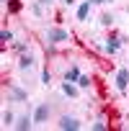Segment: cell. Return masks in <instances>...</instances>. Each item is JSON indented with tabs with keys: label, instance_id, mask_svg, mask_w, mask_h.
Segmentation results:
<instances>
[{
	"label": "cell",
	"instance_id": "6da1fadb",
	"mask_svg": "<svg viewBox=\"0 0 129 131\" xmlns=\"http://www.w3.org/2000/svg\"><path fill=\"white\" fill-rule=\"evenodd\" d=\"M47 39H49L52 44H57V41H67L70 34L64 31V28H49V31H47Z\"/></svg>",
	"mask_w": 129,
	"mask_h": 131
},
{
	"label": "cell",
	"instance_id": "7a4b0ae2",
	"mask_svg": "<svg viewBox=\"0 0 129 131\" xmlns=\"http://www.w3.org/2000/svg\"><path fill=\"white\" fill-rule=\"evenodd\" d=\"M59 128H64V131H67V128H70V131H78V128H80V121L72 118V116H62V118H59Z\"/></svg>",
	"mask_w": 129,
	"mask_h": 131
},
{
	"label": "cell",
	"instance_id": "3957f363",
	"mask_svg": "<svg viewBox=\"0 0 129 131\" xmlns=\"http://www.w3.org/2000/svg\"><path fill=\"white\" fill-rule=\"evenodd\" d=\"M47 118H49V105H47V103H41V105L34 111V123H44Z\"/></svg>",
	"mask_w": 129,
	"mask_h": 131
},
{
	"label": "cell",
	"instance_id": "277c9868",
	"mask_svg": "<svg viewBox=\"0 0 129 131\" xmlns=\"http://www.w3.org/2000/svg\"><path fill=\"white\" fill-rule=\"evenodd\" d=\"M126 85H129V72L126 70H119L116 72V88L119 90H126Z\"/></svg>",
	"mask_w": 129,
	"mask_h": 131
},
{
	"label": "cell",
	"instance_id": "5b68a950",
	"mask_svg": "<svg viewBox=\"0 0 129 131\" xmlns=\"http://www.w3.org/2000/svg\"><path fill=\"white\" fill-rule=\"evenodd\" d=\"M18 67H21V72H29V70L34 67V57H31V54H23L21 62H18Z\"/></svg>",
	"mask_w": 129,
	"mask_h": 131
},
{
	"label": "cell",
	"instance_id": "8992f818",
	"mask_svg": "<svg viewBox=\"0 0 129 131\" xmlns=\"http://www.w3.org/2000/svg\"><path fill=\"white\" fill-rule=\"evenodd\" d=\"M31 121H34V118H29V116H21V118H18V123H16V128L26 131V128H31Z\"/></svg>",
	"mask_w": 129,
	"mask_h": 131
},
{
	"label": "cell",
	"instance_id": "52a82bcc",
	"mask_svg": "<svg viewBox=\"0 0 129 131\" xmlns=\"http://www.w3.org/2000/svg\"><path fill=\"white\" fill-rule=\"evenodd\" d=\"M80 77V72H78V67H75V64H72V67L67 70V75H64V80H67V82H75Z\"/></svg>",
	"mask_w": 129,
	"mask_h": 131
},
{
	"label": "cell",
	"instance_id": "ba28073f",
	"mask_svg": "<svg viewBox=\"0 0 129 131\" xmlns=\"http://www.w3.org/2000/svg\"><path fill=\"white\" fill-rule=\"evenodd\" d=\"M88 10H90V0H85V3L78 8V18L80 21H85V16H88Z\"/></svg>",
	"mask_w": 129,
	"mask_h": 131
},
{
	"label": "cell",
	"instance_id": "9c48e42d",
	"mask_svg": "<svg viewBox=\"0 0 129 131\" xmlns=\"http://www.w3.org/2000/svg\"><path fill=\"white\" fill-rule=\"evenodd\" d=\"M11 98H13V100H26L29 95H26V90H21V88H13V90H11Z\"/></svg>",
	"mask_w": 129,
	"mask_h": 131
},
{
	"label": "cell",
	"instance_id": "30bf717a",
	"mask_svg": "<svg viewBox=\"0 0 129 131\" xmlns=\"http://www.w3.org/2000/svg\"><path fill=\"white\" fill-rule=\"evenodd\" d=\"M103 49H106L108 54H114V51H119V41H116V39H108V44H106Z\"/></svg>",
	"mask_w": 129,
	"mask_h": 131
},
{
	"label": "cell",
	"instance_id": "8fae6325",
	"mask_svg": "<svg viewBox=\"0 0 129 131\" xmlns=\"http://www.w3.org/2000/svg\"><path fill=\"white\" fill-rule=\"evenodd\" d=\"M62 90H64V95H70V98H75V95H78V90H75L70 82H64V85H62Z\"/></svg>",
	"mask_w": 129,
	"mask_h": 131
},
{
	"label": "cell",
	"instance_id": "7c38bea8",
	"mask_svg": "<svg viewBox=\"0 0 129 131\" xmlns=\"http://www.w3.org/2000/svg\"><path fill=\"white\" fill-rule=\"evenodd\" d=\"M8 10H11V13H18V10H21V5H18V0H11V3H8Z\"/></svg>",
	"mask_w": 129,
	"mask_h": 131
},
{
	"label": "cell",
	"instance_id": "4fadbf2b",
	"mask_svg": "<svg viewBox=\"0 0 129 131\" xmlns=\"http://www.w3.org/2000/svg\"><path fill=\"white\" fill-rule=\"evenodd\" d=\"M78 85H80V88H90V77H85V75L78 77Z\"/></svg>",
	"mask_w": 129,
	"mask_h": 131
},
{
	"label": "cell",
	"instance_id": "5bb4252c",
	"mask_svg": "<svg viewBox=\"0 0 129 131\" xmlns=\"http://www.w3.org/2000/svg\"><path fill=\"white\" fill-rule=\"evenodd\" d=\"M3 123H5V126H11V123H13V113H11V111H5V113H3Z\"/></svg>",
	"mask_w": 129,
	"mask_h": 131
},
{
	"label": "cell",
	"instance_id": "9a60e30c",
	"mask_svg": "<svg viewBox=\"0 0 129 131\" xmlns=\"http://www.w3.org/2000/svg\"><path fill=\"white\" fill-rule=\"evenodd\" d=\"M41 82H44V85H49V82H52V75H49V70H44V72H41Z\"/></svg>",
	"mask_w": 129,
	"mask_h": 131
},
{
	"label": "cell",
	"instance_id": "2e32d148",
	"mask_svg": "<svg viewBox=\"0 0 129 131\" xmlns=\"http://www.w3.org/2000/svg\"><path fill=\"white\" fill-rule=\"evenodd\" d=\"M0 39H3V41H13V34H11V31H3V34H0Z\"/></svg>",
	"mask_w": 129,
	"mask_h": 131
},
{
	"label": "cell",
	"instance_id": "e0dca14e",
	"mask_svg": "<svg viewBox=\"0 0 129 131\" xmlns=\"http://www.w3.org/2000/svg\"><path fill=\"white\" fill-rule=\"evenodd\" d=\"M111 21H114V18H111L108 13H106V16H101V23H103V26H111Z\"/></svg>",
	"mask_w": 129,
	"mask_h": 131
},
{
	"label": "cell",
	"instance_id": "ac0fdd59",
	"mask_svg": "<svg viewBox=\"0 0 129 131\" xmlns=\"http://www.w3.org/2000/svg\"><path fill=\"white\" fill-rule=\"evenodd\" d=\"M90 3H108V0H90Z\"/></svg>",
	"mask_w": 129,
	"mask_h": 131
}]
</instances>
